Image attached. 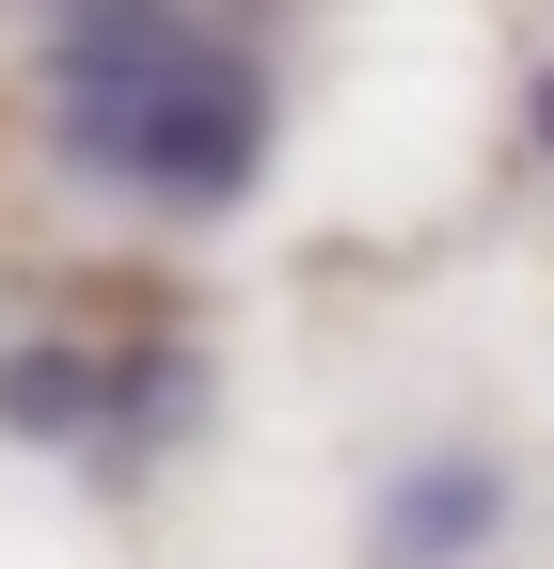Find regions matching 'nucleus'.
I'll return each instance as SVG.
<instances>
[{
	"label": "nucleus",
	"mask_w": 554,
	"mask_h": 569,
	"mask_svg": "<svg viewBox=\"0 0 554 569\" xmlns=\"http://www.w3.org/2000/svg\"><path fill=\"white\" fill-rule=\"evenodd\" d=\"M48 127L127 206H238L269 174V80L190 0H48Z\"/></svg>",
	"instance_id": "nucleus-1"
},
{
	"label": "nucleus",
	"mask_w": 554,
	"mask_h": 569,
	"mask_svg": "<svg viewBox=\"0 0 554 569\" xmlns=\"http://www.w3.org/2000/svg\"><path fill=\"white\" fill-rule=\"evenodd\" d=\"M523 127H538V159H554V63H538V96H523Z\"/></svg>",
	"instance_id": "nucleus-4"
},
{
	"label": "nucleus",
	"mask_w": 554,
	"mask_h": 569,
	"mask_svg": "<svg viewBox=\"0 0 554 569\" xmlns=\"http://www.w3.org/2000/svg\"><path fill=\"white\" fill-rule=\"evenodd\" d=\"M190 411V365L175 348H17L0 365V427L17 443H127V427Z\"/></svg>",
	"instance_id": "nucleus-2"
},
{
	"label": "nucleus",
	"mask_w": 554,
	"mask_h": 569,
	"mask_svg": "<svg viewBox=\"0 0 554 569\" xmlns=\"http://www.w3.org/2000/svg\"><path fill=\"white\" fill-rule=\"evenodd\" d=\"M492 522H507V490L475 475V459H428V475L396 490V522H380V553H412V569H444V553H475Z\"/></svg>",
	"instance_id": "nucleus-3"
}]
</instances>
